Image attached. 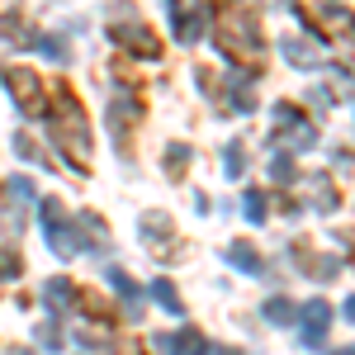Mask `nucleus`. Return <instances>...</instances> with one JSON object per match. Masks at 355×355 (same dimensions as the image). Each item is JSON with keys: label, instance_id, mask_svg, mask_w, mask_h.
Masks as SVG:
<instances>
[{"label": "nucleus", "instance_id": "nucleus-3", "mask_svg": "<svg viewBox=\"0 0 355 355\" xmlns=\"http://www.w3.org/2000/svg\"><path fill=\"white\" fill-rule=\"evenodd\" d=\"M299 15L318 28L322 38H341V33H351V28H355L351 10H346L341 0H299Z\"/></svg>", "mask_w": 355, "mask_h": 355}, {"label": "nucleus", "instance_id": "nucleus-9", "mask_svg": "<svg viewBox=\"0 0 355 355\" xmlns=\"http://www.w3.org/2000/svg\"><path fill=\"white\" fill-rule=\"evenodd\" d=\"M246 218H251V223L266 218V204H261V194H246Z\"/></svg>", "mask_w": 355, "mask_h": 355}, {"label": "nucleus", "instance_id": "nucleus-8", "mask_svg": "<svg viewBox=\"0 0 355 355\" xmlns=\"http://www.w3.org/2000/svg\"><path fill=\"white\" fill-rule=\"evenodd\" d=\"M152 294H157V299H162L171 313H180V299H175V289H171V284H152Z\"/></svg>", "mask_w": 355, "mask_h": 355}, {"label": "nucleus", "instance_id": "nucleus-11", "mask_svg": "<svg viewBox=\"0 0 355 355\" xmlns=\"http://www.w3.org/2000/svg\"><path fill=\"white\" fill-rule=\"evenodd\" d=\"M346 318H351V322H355V299H351V303H346Z\"/></svg>", "mask_w": 355, "mask_h": 355}, {"label": "nucleus", "instance_id": "nucleus-1", "mask_svg": "<svg viewBox=\"0 0 355 355\" xmlns=\"http://www.w3.org/2000/svg\"><path fill=\"white\" fill-rule=\"evenodd\" d=\"M218 33L223 53L242 62L246 71L261 67V38H256V5L251 0H218Z\"/></svg>", "mask_w": 355, "mask_h": 355}, {"label": "nucleus", "instance_id": "nucleus-7", "mask_svg": "<svg viewBox=\"0 0 355 355\" xmlns=\"http://www.w3.org/2000/svg\"><path fill=\"white\" fill-rule=\"evenodd\" d=\"M227 256H232L237 266H246V270L256 266V251H251V246H246V242H237V246H232V251H227Z\"/></svg>", "mask_w": 355, "mask_h": 355}, {"label": "nucleus", "instance_id": "nucleus-4", "mask_svg": "<svg viewBox=\"0 0 355 355\" xmlns=\"http://www.w3.org/2000/svg\"><path fill=\"white\" fill-rule=\"evenodd\" d=\"M10 95L19 100V110H24V114H43V110H48V100H43V81H38L33 71H24V67L10 71Z\"/></svg>", "mask_w": 355, "mask_h": 355}, {"label": "nucleus", "instance_id": "nucleus-10", "mask_svg": "<svg viewBox=\"0 0 355 355\" xmlns=\"http://www.w3.org/2000/svg\"><path fill=\"white\" fill-rule=\"evenodd\" d=\"M266 313H270V322H289V303H284V299H275Z\"/></svg>", "mask_w": 355, "mask_h": 355}, {"label": "nucleus", "instance_id": "nucleus-6", "mask_svg": "<svg viewBox=\"0 0 355 355\" xmlns=\"http://www.w3.org/2000/svg\"><path fill=\"white\" fill-rule=\"evenodd\" d=\"M327 322H331V308L327 303H308V331H303V341H322V331H327Z\"/></svg>", "mask_w": 355, "mask_h": 355}, {"label": "nucleus", "instance_id": "nucleus-5", "mask_svg": "<svg viewBox=\"0 0 355 355\" xmlns=\"http://www.w3.org/2000/svg\"><path fill=\"white\" fill-rule=\"evenodd\" d=\"M114 43H128L137 57H157V53H162L157 33H152L147 24H137V19H123V24H114Z\"/></svg>", "mask_w": 355, "mask_h": 355}, {"label": "nucleus", "instance_id": "nucleus-2", "mask_svg": "<svg viewBox=\"0 0 355 355\" xmlns=\"http://www.w3.org/2000/svg\"><path fill=\"white\" fill-rule=\"evenodd\" d=\"M53 137L62 142V152L71 157V166H81L85 171V162H90V137H85V114H81V105H76V95L67 90L62 81H53Z\"/></svg>", "mask_w": 355, "mask_h": 355}]
</instances>
